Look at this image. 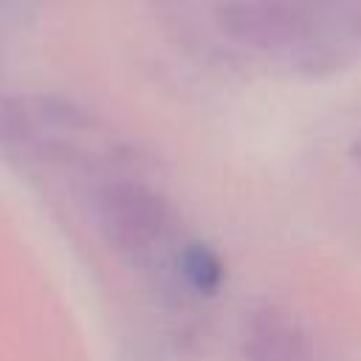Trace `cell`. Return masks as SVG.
<instances>
[{
	"mask_svg": "<svg viewBox=\"0 0 361 361\" xmlns=\"http://www.w3.org/2000/svg\"><path fill=\"white\" fill-rule=\"evenodd\" d=\"M99 220L107 237L124 251H141L164 231L161 203L138 186H113L99 200Z\"/></svg>",
	"mask_w": 361,
	"mask_h": 361,
	"instance_id": "6da1fadb",
	"label": "cell"
},
{
	"mask_svg": "<svg viewBox=\"0 0 361 361\" xmlns=\"http://www.w3.org/2000/svg\"><path fill=\"white\" fill-rule=\"evenodd\" d=\"M251 355L257 361H307V344L290 324L268 319L251 336Z\"/></svg>",
	"mask_w": 361,
	"mask_h": 361,
	"instance_id": "7a4b0ae2",
	"label": "cell"
}]
</instances>
